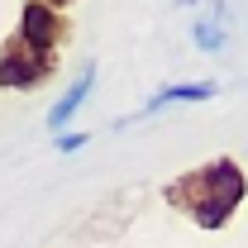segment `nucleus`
Masks as SVG:
<instances>
[{
  "mask_svg": "<svg viewBox=\"0 0 248 248\" xmlns=\"http://www.w3.org/2000/svg\"><path fill=\"white\" fill-rule=\"evenodd\" d=\"M244 196H248V177L234 157H215V162L191 167L162 186V201L201 229H224L234 210L244 205Z\"/></svg>",
  "mask_w": 248,
  "mask_h": 248,
  "instance_id": "obj_1",
  "label": "nucleus"
},
{
  "mask_svg": "<svg viewBox=\"0 0 248 248\" xmlns=\"http://www.w3.org/2000/svg\"><path fill=\"white\" fill-rule=\"evenodd\" d=\"M53 72H58V58L38 53L19 33H10V38L0 43V86H5V91H33V86H43Z\"/></svg>",
  "mask_w": 248,
  "mask_h": 248,
  "instance_id": "obj_2",
  "label": "nucleus"
},
{
  "mask_svg": "<svg viewBox=\"0 0 248 248\" xmlns=\"http://www.w3.org/2000/svg\"><path fill=\"white\" fill-rule=\"evenodd\" d=\"M19 38L24 43H33L38 53H48V58H58L62 43H67V33H72V24H67V15H62L58 5H43V0H29L24 10H19Z\"/></svg>",
  "mask_w": 248,
  "mask_h": 248,
  "instance_id": "obj_3",
  "label": "nucleus"
},
{
  "mask_svg": "<svg viewBox=\"0 0 248 248\" xmlns=\"http://www.w3.org/2000/svg\"><path fill=\"white\" fill-rule=\"evenodd\" d=\"M91 86H95V62H86V67L77 72V81L67 86V95H62L58 105L48 110V129H53V134H62V129H67V120H72V115H77V110L86 105V95H91Z\"/></svg>",
  "mask_w": 248,
  "mask_h": 248,
  "instance_id": "obj_4",
  "label": "nucleus"
},
{
  "mask_svg": "<svg viewBox=\"0 0 248 248\" xmlns=\"http://www.w3.org/2000/svg\"><path fill=\"white\" fill-rule=\"evenodd\" d=\"M215 91H219L215 81H172V86H162L157 95H148L139 115H157L162 105H186V100H210Z\"/></svg>",
  "mask_w": 248,
  "mask_h": 248,
  "instance_id": "obj_5",
  "label": "nucleus"
},
{
  "mask_svg": "<svg viewBox=\"0 0 248 248\" xmlns=\"http://www.w3.org/2000/svg\"><path fill=\"white\" fill-rule=\"evenodd\" d=\"M191 38H196L201 53H219V48L229 43V33H224L219 19H196V24H191Z\"/></svg>",
  "mask_w": 248,
  "mask_h": 248,
  "instance_id": "obj_6",
  "label": "nucleus"
},
{
  "mask_svg": "<svg viewBox=\"0 0 248 248\" xmlns=\"http://www.w3.org/2000/svg\"><path fill=\"white\" fill-rule=\"evenodd\" d=\"M86 139H91V134H58L53 148H58V153H77V148H86Z\"/></svg>",
  "mask_w": 248,
  "mask_h": 248,
  "instance_id": "obj_7",
  "label": "nucleus"
}]
</instances>
